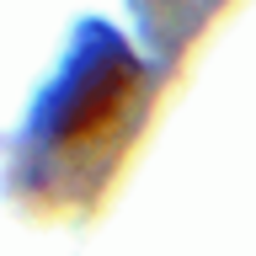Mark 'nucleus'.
Returning <instances> with one entry per match:
<instances>
[{"label": "nucleus", "instance_id": "nucleus-1", "mask_svg": "<svg viewBox=\"0 0 256 256\" xmlns=\"http://www.w3.org/2000/svg\"><path fill=\"white\" fill-rule=\"evenodd\" d=\"M139 75L134 59L118 48H96L91 59H80L75 80L59 91L54 118H48V144L54 150H86V144L107 139L112 128L123 123V107L134 96Z\"/></svg>", "mask_w": 256, "mask_h": 256}]
</instances>
